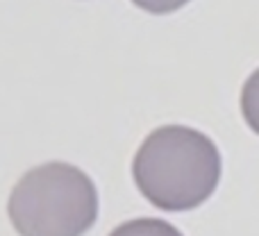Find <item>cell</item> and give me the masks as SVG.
<instances>
[{
  "mask_svg": "<svg viewBox=\"0 0 259 236\" xmlns=\"http://www.w3.org/2000/svg\"><path fill=\"white\" fill-rule=\"evenodd\" d=\"M109 236H182L170 223L159 218H137L123 223Z\"/></svg>",
  "mask_w": 259,
  "mask_h": 236,
  "instance_id": "3957f363",
  "label": "cell"
},
{
  "mask_svg": "<svg viewBox=\"0 0 259 236\" xmlns=\"http://www.w3.org/2000/svg\"><path fill=\"white\" fill-rule=\"evenodd\" d=\"M241 112L250 129L259 134V68L248 77L246 86L241 91Z\"/></svg>",
  "mask_w": 259,
  "mask_h": 236,
  "instance_id": "277c9868",
  "label": "cell"
},
{
  "mask_svg": "<svg viewBox=\"0 0 259 236\" xmlns=\"http://www.w3.org/2000/svg\"><path fill=\"white\" fill-rule=\"evenodd\" d=\"M137 7H141L143 12H150V14H170V12H178L180 7L189 3V0H132Z\"/></svg>",
  "mask_w": 259,
  "mask_h": 236,
  "instance_id": "5b68a950",
  "label": "cell"
},
{
  "mask_svg": "<svg viewBox=\"0 0 259 236\" xmlns=\"http://www.w3.org/2000/svg\"><path fill=\"white\" fill-rule=\"evenodd\" d=\"M7 214L21 236H82L98 216V191L64 161L36 166L14 186Z\"/></svg>",
  "mask_w": 259,
  "mask_h": 236,
  "instance_id": "7a4b0ae2",
  "label": "cell"
},
{
  "mask_svg": "<svg viewBox=\"0 0 259 236\" xmlns=\"http://www.w3.org/2000/svg\"><path fill=\"white\" fill-rule=\"evenodd\" d=\"M132 175L141 196L164 211H189L216 191L221 155L209 136L184 125H166L146 136Z\"/></svg>",
  "mask_w": 259,
  "mask_h": 236,
  "instance_id": "6da1fadb",
  "label": "cell"
}]
</instances>
